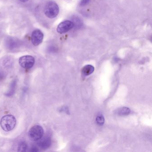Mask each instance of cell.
<instances>
[{
  "instance_id": "obj_1",
  "label": "cell",
  "mask_w": 152,
  "mask_h": 152,
  "mask_svg": "<svg viewBox=\"0 0 152 152\" xmlns=\"http://www.w3.org/2000/svg\"><path fill=\"white\" fill-rule=\"evenodd\" d=\"M0 124L3 130L6 132H10L14 129L15 127L16 120L13 115H7L2 117Z\"/></svg>"
},
{
  "instance_id": "obj_2",
  "label": "cell",
  "mask_w": 152,
  "mask_h": 152,
  "mask_svg": "<svg viewBox=\"0 0 152 152\" xmlns=\"http://www.w3.org/2000/svg\"><path fill=\"white\" fill-rule=\"evenodd\" d=\"M58 5L53 1H48L44 8V13L46 16L50 18H53L57 16L59 13Z\"/></svg>"
},
{
  "instance_id": "obj_3",
  "label": "cell",
  "mask_w": 152,
  "mask_h": 152,
  "mask_svg": "<svg viewBox=\"0 0 152 152\" xmlns=\"http://www.w3.org/2000/svg\"><path fill=\"white\" fill-rule=\"evenodd\" d=\"M44 130L42 126L34 125L29 130L28 136L33 141H38L43 137Z\"/></svg>"
},
{
  "instance_id": "obj_4",
  "label": "cell",
  "mask_w": 152,
  "mask_h": 152,
  "mask_svg": "<svg viewBox=\"0 0 152 152\" xmlns=\"http://www.w3.org/2000/svg\"><path fill=\"white\" fill-rule=\"evenodd\" d=\"M35 63V59L31 56H25L19 59V64L21 66L25 69L32 68Z\"/></svg>"
},
{
  "instance_id": "obj_5",
  "label": "cell",
  "mask_w": 152,
  "mask_h": 152,
  "mask_svg": "<svg viewBox=\"0 0 152 152\" xmlns=\"http://www.w3.org/2000/svg\"><path fill=\"white\" fill-rule=\"evenodd\" d=\"M43 33L40 30L36 29L33 31L31 37V41L33 45L38 46L42 42L43 39Z\"/></svg>"
},
{
  "instance_id": "obj_6",
  "label": "cell",
  "mask_w": 152,
  "mask_h": 152,
  "mask_svg": "<svg viewBox=\"0 0 152 152\" xmlns=\"http://www.w3.org/2000/svg\"><path fill=\"white\" fill-rule=\"evenodd\" d=\"M73 26V23L71 21L69 20L64 21L58 25L57 28V31L61 34L65 33L71 30Z\"/></svg>"
},
{
  "instance_id": "obj_7",
  "label": "cell",
  "mask_w": 152,
  "mask_h": 152,
  "mask_svg": "<svg viewBox=\"0 0 152 152\" xmlns=\"http://www.w3.org/2000/svg\"><path fill=\"white\" fill-rule=\"evenodd\" d=\"M37 143L38 146L42 149H48L50 147L51 144V139L49 136H45L42 137Z\"/></svg>"
},
{
  "instance_id": "obj_8",
  "label": "cell",
  "mask_w": 152,
  "mask_h": 152,
  "mask_svg": "<svg viewBox=\"0 0 152 152\" xmlns=\"http://www.w3.org/2000/svg\"><path fill=\"white\" fill-rule=\"evenodd\" d=\"M94 71V67L91 65H87L82 69V75L83 77L90 75Z\"/></svg>"
},
{
  "instance_id": "obj_9",
  "label": "cell",
  "mask_w": 152,
  "mask_h": 152,
  "mask_svg": "<svg viewBox=\"0 0 152 152\" xmlns=\"http://www.w3.org/2000/svg\"><path fill=\"white\" fill-rule=\"evenodd\" d=\"M130 112V110L128 107H122L117 109L116 111V114L119 115L123 116V115H128L129 114Z\"/></svg>"
},
{
  "instance_id": "obj_10",
  "label": "cell",
  "mask_w": 152,
  "mask_h": 152,
  "mask_svg": "<svg viewBox=\"0 0 152 152\" xmlns=\"http://www.w3.org/2000/svg\"><path fill=\"white\" fill-rule=\"evenodd\" d=\"M16 84V80H14V81H13L11 84H10L9 90L6 93V96H13L14 95V93H15V91Z\"/></svg>"
},
{
  "instance_id": "obj_11",
  "label": "cell",
  "mask_w": 152,
  "mask_h": 152,
  "mask_svg": "<svg viewBox=\"0 0 152 152\" xmlns=\"http://www.w3.org/2000/svg\"><path fill=\"white\" fill-rule=\"evenodd\" d=\"M27 149V145L25 141H21L19 142L18 147V152H24L26 151Z\"/></svg>"
},
{
  "instance_id": "obj_12",
  "label": "cell",
  "mask_w": 152,
  "mask_h": 152,
  "mask_svg": "<svg viewBox=\"0 0 152 152\" xmlns=\"http://www.w3.org/2000/svg\"><path fill=\"white\" fill-rule=\"evenodd\" d=\"M104 118L101 114L97 116L96 119V121L97 123L100 126H102L104 124Z\"/></svg>"
},
{
  "instance_id": "obj_13",
  "label": "cell",
  "mask_w": 152,
  "mask_h": 152,
  "mask_svg": "<svg viewBox=\"0 0 152 152\" xmlns=\"http://www.w3.org/2000/svg\"><path fill=\"white\" fill-rule=\"evenodd\" d=\"M5 77H6V74L5 72L3 70L0 69V81L4 80Z\"/></svg>"
},
{
  "instance_id": "obj_14",
  "label": "cell",
  "mask_w": 152,
  "mask_h": 152,
  "mask_svg": "<svg viewBox=\"0 0 152 152\" xmlns=\"http://www.w3.org/2000/svg\"><path fill=\"white\" fill-rule=\"evenodd\" d=\"M89 1L90 0H81L80 5L81 6H85L89 2Z\"/></svg>"
},
{
  "instance_id": "obj_15",
  "label": "cell",
  "mask_w": 152,
  "mask_h": 152,
  "mask_svg": "<svg viewBox=\"0 0 152 152\" xmlns=\"http://www.w3.org/2000/svg\"><path fill=\"white\" fill-rule=\"evenodd\" d=\"M31 152H38L39 151L38 148L36 147L33 146L31 148Z\"/></svg>"
},
{
  "instance_id": "obj_16",
  "label": "cell",
  "mask_w": 152,
  "mask_h": 152,
  "mask_svg": "<svg viewBox=\"0 0 152 152\" xmlns=\"http://www.w3.org/2000/svg\"><path fill=\"white\" fill-rule=\"evenodd\" d=\"M29 0H20V1H22L23 2H26L28 1Z\"/></svg>"
}]
</instances>
